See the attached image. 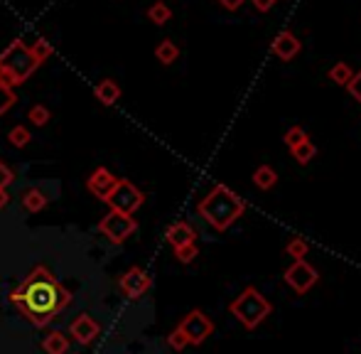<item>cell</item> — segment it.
<instances>
[{
  "mask_svg": "<svg viewBox=\"0 0 361 354\" xmlns=\"http://www.w3.org/2000/svg\"><path fill=\"white\" fill-rule=\"evenodd\" d=\"M347 89H349V94H352V96L361 103V69L352 77V82L347 84Z\"/></svg>",
  "mask_w": 361,
  "mask_h": 354,
  "instance_id": "30",
  "label": "cell"
},
{
  "mask_svg": "<svg viewBox=\"0 0 361 354\" xmlns=\"http://www.w3.org/2000/svg\"><path fill=\"white\" fill-rule=\"evenodd\" d=\"M283 141H285V146H288L290 151H293L295 146H300L303 141H308V133H305L300 126H293V128H290V131L283 136Z\"/></svg>",
  "mask_w": 361,
  "mask_h": 354,
  "instance_id": "28",
  "label": "cell"
},
{
  "mask_svg": "<svg viewBox=\"0 0 361 354\" xmlns=\"http://www.w3.org/2000/svg\"><path fill=\"white\" fill-rule=\"evenodd\" d=\"M165 239H167L170 246L177 248V246H184V244H194V241H197V232H194L192 224L175 222L172 227H167V232H165Z\"/></svg>",
  "mask_w": 361,
  "mask_h": 354,
  "instance_id": "13",
  "label": "cell"
},
{
  "mask_svg": "<svg viewBox=\"0 0 361 354\" xmlns=\"http://www.w3.org/2000/svg\"><path fill=\"white\" fill-rule=\"evenodd\" d=\"M290 153H293V158L300 163V165H308V163L312 160L315 156H317V148H315V143L308 138V141H303L300 146H295Z\"/></svg>",
  "mask_w": 361,
  "mask_h": 354,
  "instance_id": "20",
  "label": "cell"
},
{
  "mask_svg": "<svg viewBox=\"0 0 361 354\" xmlns=\"http://www.w3.org/2000/svg\"><path fill=\"white\" fill-rule=\"evenodd\" d=\"M175 256H177L179 263H192L194 258L199 256L197 244H184V246H177V248H175Z\"/></svg>",
  "mask_w": 361,
  "mask_h": 354,
  "instance_id": "25",
  "label": "cell"
},
{
  "mask_svg": "<svg viewBox=\"0 0 361 354\" xmlns=\"http://www.w3.org/2000/svg\"><path fill=\"white\" fill-rule=\"evenodd\" d=\"M253 184H255L258 189H270V187H275V184H278V172H275L270 165L255 167V172H253Z\"/></svg>",
  "mask_w": 361,
  "mask_h": 354,
  "instance_id": "16",
  "label": "cell"
},
{
  "mask_svg": "<svg viewBox=\"0 0 361 354\" xmlns=\"http://www.w3.org/2000/svg\"><path fill=\"white\" fill-rule=\"evenodd\" d=\"M27 118H30V123H32V126L42 128V126H47L52 116H49V111L44 106H32V108H30V113H27Z\"/></svg>",
  "mask_w": 361,
  "mask_h": 354,
  "instance_id": "27",
  "label": "cell"
},
{
  "mask_svg": "<svg viewBox=\"0 0 361 354\" xmlns=\"http://www.w3.org/2000/svg\"><path fill=\"white\" fill-rule=\"evenodd\" d=\"M135 229H138V224H135V219L130 217V214H120V212H113V209L99 222V232L111 244H123Z\"/></svg>",
  "mask_w": 361,
  "mask_h": 354,
  "instance_id": "6",
  "label": "cell"
},
{
  "mask_svg": "<svg viewBox=\"0 0 361 354\" xmlns=\"http://www.w3.org/2000/svg\"><path fill=\"white\" fill-rule=\"evenodd\" d=\"M8 202H10V194H8V189H0V209H3Z\"/></svg>",
  "mask_w": 361,
  "mask_h": 354,
  "instance_id": "34",
  "label": "cell"
},
{
  "mask_svg": "<svg viewBox=\"0 0 361 354\" xmlns=\"http://www.w3.org/2000/svg\"><path fill=\"white\" fill-rule=\"evenodd\" d=\"M94 94H96V99L103 103V106H113V103L120 99V87L113 82V79H103V82L94 89Z\"/></svg>",
  "mask_w": 361,
  "mask_h": 354,
  "instance_id": "14",
  "label": "cell"
},
{
  "mask_svg": "<svg viewBox=\"0 0 361 354\" xmlns=\"http://www.w3.org/2000/svg\"><path fill=\"white\" fill-rule=\"evenodd\" d=\"M167 345L172 347L175 352H182L184 347L189 345V342H187V337L182 335V330H179V327H175V330H172V332H170V335H167Z\"/></svg>",
  "mask_w": 361,
  "mask_h": 354,
  "instance_id": "29",
  "label": "cell"
},
{
  "mask_svg": "<svg viewBox=\"0 0 361 354\" xmlns=\"http://www.w3.org/2000/svg\"><path fill=\"white\" fill-rule=\"evenodd\" d=\"M155 57L160 59V64H165V67H170V64L175 62V59L179 57V49L177 44L172 42V39H163V42L155 47Z\"/></svg>",
  "mask_w": 361,
  "mask_h": 354,
  "instance_id": "18",
  "label": "cell"
},
{
  "mask_svg": "<svg viewBox=\"0 0 361 354\" xmlns=\"http://www.w3.org/2000/svg\"><path fill=\"white\" fill-rule=\"evenodd\" d=\"M37 67V59L30 54L27 44L23 39H13L0 54V84L10 89L18 87V84H25Z\"/></svg>",
  "mask_w": 361,
  "mask_h": 354,
  "instance_id": "3",
  "label": "cell"
},
{
  "mask_svg": "<svg viewBox=\"0 0 361 354\" xmlns=\"http://www.w3.org/2000/svg\"><path fill=\"white\" fill-rule=\"evenodd\" d=\"M10 301L32 325L47 327L72 303V293L47 268L37 266L10 293Z\"/></svg>",
  "mask_w": 361,
  "mask_h": 354,
  "instance_id": "1",
  "label": "cell"
},
{
  "mask_svg": "<svg viewBox=\"0 0 361 354\" xmlns=\"http://www.w3.org/2000/svg\"><path fill=\"white\" fill-rule=\"evenodd\" d=\"M278 3V0H253V5H255V10H260V13H268L273 5Z\"/></svg>",
  "mask_w": 361,
  "mask_h": 354,
  "instance_id": "32",
  "label": "cell"
},
{
  "mask_svg": "<svg viewBox=\"0 0 361 354\" xmlns=\"http://www.w3.org/2000/svg\"><path fill=\"white\" fill-rule=\"evenodd\" d=\"M317 281H319L317 268L310 266L308 261H295L293 266L285 271V283H288L298 296H305Z\"/></svg>",
  "mask_w": 361,
  "mask_h": 354,
  "instance_id": "8",
  "label": "cell"
},
{
  "mask_svg": "<svg viewBox=\"0 0 361 354\" xmlns=\"http://www.w3.org/2000/svg\"><path fill=\"white\" fill-rule=\"evenodd\" d=\"M23 207L27 209V212H42L44 207H47V194L42 192V189L37 187H30L27 192L23 194Z\"/></svg>",
  "mask_w": 361,
  "mask_h": 354,
  "instance_id": "15",
  "label": "cell"
},
{
  "mask_svg": "<svg viewBox=\"0 0 361 354\" xmlns=\"http://www.w3.org/2000/svg\"><path fill=\"white\" fill-rule=\"evenodd\" d=\"M352 77H354V72L347 62H337L329 69V79H332L334 84H339V87H347V84L352 82Z\"/></svg>",
  "mask_w": 361,
  "mask_h": 354,
  "instance_id": "21",
  "label": "cell"
},
{
  "mask_svg": "<svg viewBox=\"0 0 361 354\" xmlns=\"http://www.w3.org/2000/svg\"><path fill=\"white\" fill-rule=\"evenodd\" d=\"M308 251H310V244L305 241V239H300V236L290 239L288 246H285V253H288V256H293L295 261H305Z\"/></svg>",
  "mask_w": 361,
  "mask_h": 354,
  "instance_id": "22",
  "label": "cell"
},
{
  "mask_svg": "<svg viewBox=\"0 0 361 354\" xmlns=\"http://www.w3.org/2000/svg\"><path fill=\"white\" fill-rule=\"evenodd\" d=\"M118 177L113 175L111 170H106V167H96V170L91 172V177L87 179V189L94 194V197L103 199L106 202L108 194H111V189L116 187Z\"/></svg>",
  "mask_w": 361,
  "mask_h": 354,
  "instance_id": "10",
  "label": "cell"
},
{
  "mask_svg": "<svg viewBox=\"0 0 361 354\" xmlns=\"http://www.w3.org/2000/svg\"><path fill=\"white\" fill-rule=\"evenodd\" d=\"M30 54H32L34 59H37V64H42L44 59H49L54 54V47L49 44V39H34L32 47H30Z\"/></svg>",
  "mask_w": 361,
  "mask_h": 354,
  "instance_id": "23",
  "label": "cell"
},
{
  "mask_svg": "<svg viewBox=\"0 0 361 354\" xmlns=\"http://www.w3.org/2000/svg\"><path fill=\"white\" fill-rule=\"evenodd\" d=\"M42 347H44V352H47V354H67L69 340L62 335V332H49V335L44 337Z\"/></svg>",
  "mask_w": 361,
  "mask_h": 354,
  "instance_id": "17",
  "label": "cell"
},
{
  "mask_svg": "<svg viewBox=\"0 0 361 354\" xmlns=\"http://www.w3.org/2000/svg\"><path fill=\"white\" fill-rule=\"evenodd\" d=\"M13 179H15L13 170H10V167L5 165L3 160H0V189H5V187H8V184L13 182Z\"/></svg>",
  "mask_w": 361,
  "mask_h": 354,
  "instance_id": "31",
  "label": "cell"
},
{
  "mask_svg": "<svg viewBox=\"0 0 361 354\" xmlns=\"http://www.w3.org/2000/svg\"><path fill=\"white\" fill-rule=\"evenodd\" d=\"M270 49H273V54L278 59H283V62H290V59H295L300 54L303 44H300V39L295 37V34L290 32V30H283V32H280L278 37L273 39Z\"/></svg>",
  "mask_w": 361,
  "mask_h": 354,
  "instance_id": "11",
  "label": "cell"
},
{
  "mask_svg": "<svg viewBox=\"0 0 361 354\" xmlns=\"http://www.w3.org/2000/svg\"><path fill=\"white\" fill-rule=\"evenodd\" d=\"M69 335L79 342V345H91L99 335V325L91 315H79L77 320H72L69 325Z\"/></svg>",
  "mask_w": 361,
  "mask_h": 354,
  "instance_id": "12",
  "label": "cell"
},
{
  "mask_svg": "<svg viewBox=\"0 0 361 354\" xmlns=\"http://www.w3.org/2000/svg\"><path fill=\"white\" fill-rule=\"evenodd\" d=\"M170 18H172V10H170V5L163 3V0H158V3H153L148 8V20L153 25H165Z\"/></svg>",
  "mask_w": 361,
  "mask_h": 354,
  "instance_id": "19",
  "label": "cell"
},
{
  "mask_svg": "<svg viewBox=\"0 0 361 354\" xmlns=\"http://www.w3.org/2000/svg\"><path fill=\"white\" fill-rule=\"evenodd\" d=\"M106 202H108V207H111L113 212L133 214L135 209H140V204L145 202V194L140 192L133 182H128V179H118L116 187L111 189V194H108Z\"/></svg>",
  "mask_w": 361,
  "mask_h": 354,
  "instance_id": "5",
  "label": "cell"
},
{
  "mask_svg": "<svg viewBox=\"0 0 361 354\" xmlns=\"http://www.w3.org/2000/svg\"><path fill=\"white\" fill-rule=\"evenodd\" d=\"M219 3H222V5H224V8H227V10H239L241 5L246 3V0H219Z\"/></svg>",
  "mask_w": 361,
  "mask_h": 354,
  "instance_id": "33",
  "label": "cell"
},
{
  "mask_svg": "<svg viewBox=\"0 0 361 354\" xmlns=\"http://www.w3.org/2000/svg\"><path fill=\"white\" fill-rule=\"evenodd\" d=\"M118 286H120V291L125 293L128 298H140V296H145V293L150 291V286H153V281H150V276L143 271L140 266H133V268H128V271L120 276V281H118Z\"/></svg>",
  "mask_w": 361,
  "mask_h": 354,
  "instance_id": "9",
  "label": "cell"
},
{
  "mask_svg": "<svg viewBox=\"0 0 361 354\" xmlns=\"http://www.w3.org/2000/svg\"><path fill=\"white\" fill-rule=\"evenodd\" d=\"M15 101H18V96H15L13 89L0 84V116H3L5 111H10V108L15 106Z\"/></svg>",
  "mask_w": 361,
  "mask_h": 354,
  "instance_id": "26",
  "label": "cell"
},
{
  "mask_svg": "<svg viewBox=\"0 0 361 354\" xmlns=\"http://www.w3.org/2000/svg\"><path fill=\"white\" fill-rule=\"evenodd\" d=\"M197 212L209 227H214L217 232H227L246 212V202L227 184H214L212 192L197 204Z\"/></svg>",
  "mask_w": 361,
  "mask_h": 354,
  "instance_id": "2",
  "label": "cell"
},
{
  "mask_svg": "<svg viewBox=\"0 0 361 354\" xmlns=\"http://www.w3.org/2000/svg\"><path fill=\"white\" fill-rule=\"evenodd\" d=\"M8 141H10V146H15V148H25L32 141V136H30V131L25 126H15L13 131L8 133Z\"/></svg>",
  "mask_w": 361,
  "mask_h": 354,
  "instance_id": "24",
  "label": "cell"
},
{
  "mask_svg": "<svg viewBox=\"0 0 361 354\" xmlns=\"http://www.w3.org/2000/svg\"><path fill=\"white\" fill-rule=\"evenodd\" d=\"M229 310H232V315L236 317L246 330H255V327L273 312V305H270V301L258 291V288L248 286L236 301L229 305Z\"/></svg>",
  "mask_w": 361,
  "mask_h": 354,
  "instance_id": "4",
  "label": "cell"
},
{
  "mask_svg": "<svg viewBox=\"0 0 361 354\" xmlns=\"http://www.w3.org/2000/svg\"><path fill=\"white\" fill-rule=\"evenodd\" d=\"M177 327L182 330V335L187 337L189 345H202V342L214 332V322L209 320L202 310H192L189 315H184V320L179 322Z\"/></svg>",
  "mask_w": 361,
  "mask_h": 354,
  "instance_id": "7",
  "label": "cell"
}]
</instances>
